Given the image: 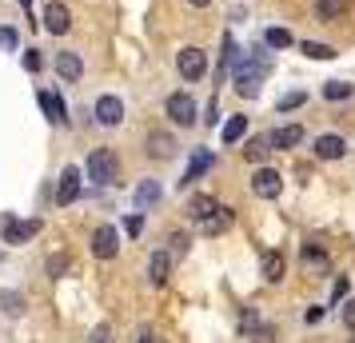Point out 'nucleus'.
<instances>
[{"label":"nucleus","instance_id":"nucleus-25","mask_svg":"<svg viewBox=\"0 0 355 343\" xmlns=\"http://www.w3.org/2000/svg\"><path fill=\"white\" fill-rule=\"evenodd\" d=\"M300 52H304V56H311V60H331V56H336V49H331V44H315V40H304V44H300Z\"/></svg>","mask_w":355,"mask_h":343},{"label":"nucleus","instance_id":"nucleus-34","mask_svg":"<svg viewBox=\"0 0 355 343\" xmlns=\"http://www.w3.org/2000/svg\"><path fill=\"white\" fill-rule=\"evenodd\" d=\"M304 260L307 263H323V252L320 247H304Z\"/></svg>","mask_w":355,"mask_h":343},{"label":"nucleus","instance_id":"nucleus-39","mask_svg":"<svg viewBox=\"0 0 355 343\" xmlns=\"http://www.w3.org/2000/svg\"><path fill=\"white\" fill-rule=\"evenodd\" d=\"M20 4H24V8H28V4H33V0H20Z\"/></svg>","mask_w":355,"mask_h":343},{"label":"nucleus","instance_id":"nucleus-17","mask_svg":"<svg viewBox=\"0 0 355 343\" xmlns=\"http://www.w3.org/2000/svg\"><path fill=\"white\" fill-rule=\"evenodd\" d=\"M288 272V260H284V252H263V279L268 283H279Z\"/></svg>","mask_w":355,"mask_h":343},{"label":"nucleus","instance_id":"nucleus-9","mask_svg":"<svg viewBox=\"0 0 355 343\" xmlns=\"http://www.w3.org/2000/svg\"><path fill=\"white\" fill-rule=\"evenodd\" d=\"M76 196H80V168H64L56 184V204H72Z\"/></svg>","mask_w":355,"mask_h":343},{"label":"nucleus","instance_id":"nucleus-36","mask_svg":"<svg viewBox=\"0 0 355 343\" xmlns=\"http://www.w3.org/2000/svg\"><path fill=\"white\" fill-rule=\"evenodd\" d=\"M304 319H307V324H320V319H323V308H307Z\"/></svg>","mask_w":355,"mask_h":343},{"label":"nucleus","instance_id":"nucleus-13","mask_svg":"<svg viewBox=\"0 0 355 343\" xmlns=\"http://www.w3.org/2000/svg\"><path fill=\"white\" fill-rule=\"evenodd\" d=\"M36 228H40V224H33V220L24 224V220H17V216H4V244H24Z\"/></svg>","mask_w":355,"mask_h":343},{"label":"nucleus","instance_id":"nucleus-22","mask_svg":"<svg viewBox=\"0 0 355 343\" xmlns=\"http://www.w3.org/2000/svg\"><path fill=\"white\" fill-rule=\"evenodd\" d=\"M243 136H248V116H232L224 124V144H240Z\"/></svg>","mask_w":355,"mask_h":343},{"label":"nucleus","instance_id":"nucleus-14","mask_svg":"<svg viewBox=\"0 0 355 343\" xmlns=\"http://www.w3.org/2000/svg\"><path fill=\"white\" fill-rule=\"evenodd\" d=\"M211 164H216V160H211V152H204V148H200V152L192 156V164H188V172H184V180H180V188L188 192V184H196V180H200V176H204V172L211 168Z\"/></svg>","mask_w":355,"mask_h":343},{"label":"nucleus","instance_id":"nucleus-10","mask_svg":"<svg viewBox=\"0 0 355 343\" xmlns=\"http://www.w3.org/2000/svg\"><path fill=\"white\" fill-rule=\"evenodd\" d=\"M311 152H315V160H339L347 152V140L343 136H315Z\"/></svg>","mask_w":355,"mask_h":343},{"label":"nucleus","instance_id":"nucleus-27","mask_svg":"<svg viewBox=\"0 0 355 343\" xmlns=\"http://www.w3.org/2000/svg\"><path fill=\"white\" fill-rule=\"evenodd\" d=\"M263 44H268V49H288V44H291V33H288V28H268Z\"/></svg>","mask_w":355,"mask_h":343},{"label":"nucleus","instance_id":"nucleus-18","mask_svg":"<svg viewBox=\"0 0 355 343\" xmlns=\"http://www.w3.org/2000/svg\"><path fill=\"white\" fill-rule=\"evenodd\" d=\"M200 224H204V236H220V231L232 228V208H224V204H220V208H216L208 220H200Z\"/></svg>","mask_w":355,"mask_h":343},{"label":"nucleus","instance_id":"nucleus-2","mask_svg":"<svg viewBox=\"0 0 355 343\" xmlns=\"http://www.w3.org/2000/svg\"><path fill=\"white\" fill-rule=\"evenodd\" d=\"M84 172H88V180L92 184H116L120 180V160H116L112 148H96L88 164H84Z\"/></svg>","mask_w":355,"mask_h":343},{"label":"nucleus","instance_id":"nucleus-6","mask_svg":"<svg viewBox=\"0 0 355 343\" xmlns=\"http://www.w3.org/2000/svg\"><path fill=\"white\" fill-rule=\"evenodd\" d=\"M116 252H120V236H116V228L104 224V228L92 231V256H96V260H112Z\"/></svg>","mask_w":355,"mask_h":343},{"label":"nucleus","instance_id":"nucleus-37","mask_svg":"<svg viewBox=\"0 0 355 343\" xmlns=\"http://www.w3.org/2000/svg\"><path fill=\"white\" fill-rule=\"evenodd\" d=\"M140 343H160V340H156V331H152V327H144V331H140Z\"/></svg>","mask_w":355,"mask_h":343},{"label":"nucleus","instance_id":"nucleus-28","mask_svg":"<svg viewBox=\"0 0 355 343\" xmlns=\"http://www.w3.org/2000/svg\"><path fill=\"white\" fill-rule=\"evenodd\" d=\"M304 92H288V96H279V112H291V108H300L304 104Z\"/></svg>","mask_w":355,"mask_h":343},{"label":"nucleus","instance_id":"nucleus-30","mask_svg":"<svg viewBox=\"0 0 355 343\" xmlns=\"http://www.w3.org/2000/svg\"><path fill=\"white\" fill-rule=\"evenodd\" d=\"M92 343H112V327H108V324H100L96 331H92Z\"/></svg>","mask_w":355,"mask_h":343},{"label":"nucleus","instance_id":"nucleus-16","mask_svg":"<svg viewBox=\"0 0 355 343\" xmlns=\"http://www.w3.org/2000/svg\"><path fill=\"white\" fill-rule=\"evenodd\" d=\"M40 108H44V116H49L52 124H68V108L56 92H40Z\"/></svg>","mask_w":355,"mask_h":343},{"label":"nucleus","instance_id":"nucleus-35","mask_svg":"<svg viewBox=\"0 0 355 343\" xmlns=\"http://www.w3.org/2000/svg\"><path fill=\"white\" fill-rule=\"evenodd\" d=\"M275 340V327H259V335H256V343H272Z\"/></svg>","mask_w":355,"mask_h":343},{"label":"nucleus","instance_id":"nucleus-5","mask_svg":"<svg viewBox=\"0 0 355 343\" xmlns=\"http://www.w3.org/2000/svg\"><path fill=\"white\" fill-rule=\"evenodd\" d=\"M252 192H256L259 200H275L284 192V176H279L275 168H259L256 176H252Z\"/></svg>","mask_w":355,"mask_h":343},{"label":"nucleus","instance_id":"nucleus-20","mask_svg":"<svg viewBox=\"0 0 355 343\" xmlns=\"http://www.w3.org/2000/svg\"><path fill=\"white\" fill-rule=\"evenodd\" d=\"M268 140H272V148H295L300 140H304V128H300V124H288V128L272 132Z\"/></svg>","mask_w":355,"mask_h":343},{"label":"nucleus","instance_id":"nucleus-32","mask_svg":"<svg viewBox=\"0 0 355 343\" xmlns=\"http://www.w3.org/2000/svg\"><path fill=\"white\" fill-rule=\"evenodd\" d=\"M343 324H347V331H355V299H347V308H343Z\"/></svg>","mask_w":355,"mask_h":343},{"label":"nucleus","instance_id":"nucleus-23","mask_svg":"<svg viewBox=\"0 0 355 343\" xmlns=\"http://www.w3.org/2000/svg\"><path fill=\"white\" fill-rule=\"evenodd\" d=\"M268 152H272V140H248V144H243V160H248V164H259Z\"/></svg>","mask_w":355,"mask_h":343},{"label":"nucleus","instance_id":"nucleus-1","mask_svg":"<svg viewBox=\"0 0 355 343\" xmlns=\"http://www.w3.org/2000/svg\"><path fill=\"white\" fill-rule=\"evenodd\" d=\"M268 68H272L268 52H263V49H252V56L236 64V92H240V96H256L259 84H263V76H268Z\"/></svg>","mask_w":355,"mask_h":343},{"label":"nucleus","instance_id":"nucleus-31","mask_svg":"<svg viewBox=\"0 0 355 343\" xmlns=\"http://www.w3.org/2000/svg\"><path fill=\"white\" fill-rule=\"evenodd\" d=\"M0 49H17V33L12 28H0Z\"/></svg>","mask_w":355,"mask_h":343},{"label":"nucleus","instance_id":"nucleus-12","mask_svg":"<svg viewBox=\"0 0 355 343\" xmlns=\"http://www.w3.org/2000/svg\"><path fill=\"white\" fill-rule=\"evenodd\" d=\"M56 76H60L64 84H76L84 76L80 56H76V52H60V56H56Z\"/></svg>","mask_w":355,"mask_h":343},{"label":"nucleus","instance_id":"nucleus-26","mask_svg":"<svg viewBox=\"0 0 355 343\" xmlns=\"http://www.w3.org/2000/svg\"><path fill=\"white\" fill-rule=\"evenodd\" d=\"M352 92H355V88L347 80H327V84H323V96H327V100H347Z\"/></svg>","mask_w":355,"mask_h":343},{"label":"nucleus","instance_id":"nucleus-15","mask_svg":"<svg viewBox=\"0 0 355 343\" xmlns=\"http://www.w3.org/2000/svg\"><path fill=\"white\" fill-rule=\"evenodd\" d=\"M168 272H172V256H168V252H156V256L148 260V279H152L156 288H164V283H168Z\"/></svg>","mask_w":355,"mask_h":343},{"label":"nucleus","instance_id":"nucleus-38","mask_svg":"<svg viewBox=\"0 0 355 343\" xmlns=\"http://www.w3.org/2000/svg\"><path fill=\"white\" fill-rule=\"evenodd\" d=\"M188 4H192V8H208L211 0H188Z\"/></svg>","mask_w":355,"mask_h":343},{"label":"nucleus","instance_id":"nucleus-8","mask_svg":"<svg viewBox=\"0 0 355 343\" xmlns=\"http://www.w3.org/2000/svg\"><path fill=\"white\" fill-rule=\"evenodd\" d=\"M96 120L104 128H116L120 120H124V100L120 96H100L96 100Z\"/></svg>","mask_w":355,"mask_h":343},{"label":"nucleus","instance_id":"nucleus-4","mask_svg":"<svg viewBox=\"0 0 355 343\" xmlns=\"http://www.w3.org/2000/svg\"><path fill=\"white\" fill-rule=\"evenodd\" d=\"M176 72L184 76L188 84H196L204 72H208V60H204V52L200 49H180V56H176Z\"/></svg>","mask_w":355,"mask_h":343},{"label":"nucleus","instance_id":"nucleus-21","mask_svg":"<svg viewBox=\"0 0 355 343\" xmlns=\"http://www.w3.org/2000/svg\"><path fill=\"white\" fill-rule=\"evenodd\" d=\"M216 208H220V204H216L211 196H192L188 200V216H192V220H208Z\"/></svg>","mask_w":355,"mask_h":343},{"label":"nucleus","instance_id":"nucleus-29","mask_svg":"<svg viewBox=\"0 0 355 343\" xmlns=\"http://www.w3.org/2000/svg\"><path fill=\"white\" fill-rule=\"evenodd\" d=\"M40 64H44V60H40V52L36 49L24 52V68H28V72H40Z\"/></svg>","mask_w":355,"mask_h":343},{"label":"nucleus","instance_id":"nucleus-7","mask_svg":"<svg viewBox=\"0 0 355 343\" xmlns=\"http://www.w3.org/2000/svg\"><path fill=\"white\" fill-rule=\"evenodd\" d=\"M44 28H49L52 36H64L68 28H72V12H68V4L52 0L49 8H44Z\"/></svg>","mask_w":355,"mask_h":343},{"label":"nucleus","instance_id":"nucleus-19","mask_svg":"<svg viewBox=\"0 0 355 343\" xmlns=\"http://www.w3.org/2000/svg\"><path fill=\"white\" fill-rule=\"evenodd\" d=\"M343 12H347V0H315V17H320L323 24L339 20Z\"/></svg>","mask_w":355,"mask_h":343},{"label":"nucleus","instance_id":"nucleus-11","mask_svg":"<svg viewBox=\"0 0 355 343\" xmlns=\"http://www.w3.org/2000/svg\"><path fill=\"white\" fill-rule=\"evenodd\" d=\"M148 156L152 160H172L176 156V140L168 132H148Z\"/></svg>","mask_w":355,"mask_h":343},{"label":"nucleus","instance_id":"nucleus-3","mask_svg":"<svg viewBox=\"0 0 355 343\" xmlns=\"http://www.w3.org/2000/svg\"><path fill=\"white\" fill-rule=\"evenodd\" d=\"M164 112H168V120H172V124H180V128H192V124H196V100L188 96V92H172V96H168V104H164Z\"/></svg>","mask_w":355,"mask_h":343},{"label":"nucleus","instance_id":"nucleus-24","mask_svg":"<svg viewBox=\"0 0 355 343\" xmlns=\"http://www.w3.org/2000/svg\"><path fill=\"white\" fill-rule=\"evenodd\" d=\"M156 200H160V184H156V180H144L140 188H136V204H140V208L156 204Z\"/></svg>","mask_w":355,"mask_h":343},{"label":"nucleus","instance_id":"nucleus-33","mask_svg":"<svg viewBox=\"0 0 355 343\" xmlns=\"http://www.w3.org/2000/svg\"><path fill=\"white\" fill-rule=\"evenodd\" d=\"M64 267H68V260H64V256H52V260H49V272H52V276H60Z\"/></svg>","mask_w":355,"mask_h":343}]
</instances>
